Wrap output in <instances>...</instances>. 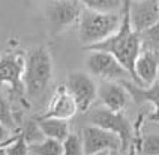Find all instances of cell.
<instances>
[{"instance_id": "cell-20", "label": "cell", "mask_w": 159, "mask_h": 155, "mask_svg": "<svg viewBox=\"0 0 159 155\" xmlns=\"http://www.w3.org/2000/svg\"><path fill=\"white\" fill-rule=\"evenodd\" d=\"M21 133H23V136H24V139H26V142L29 145L38 143V142H41L42 139H45V134L42 133V130L39 127V124L36 122V119L32 121V122H29Z\"/></svg>"}, {"instance_id": "cell-15", "label": "cell", "mask_w": 159, "mask_h": 155, "mask_svg": "<svg viewBox=\"0 0 159 155\" xmlns=\"http://www.w3.org/2000/svg\"><path fill=\"white\" fill-rule=\"evenodd\" d=\"M36 122L45 134V137L57 139V140H65L66 136L71 133L69 131V124L66 119H59V118H36Z\"/></svg>"}, {"instance_id": "cell-6", "label": "cell", "mask_w": 159, "mask_h": 155, "mask_svg": "<svg viewBox=\"0 0 159 155\" xmlns=\"http://www.w3.org/2000/svg\"><path fill=\"white\" fill-rule=\"evenodd\" d=\"M81 139H83L86 155L102 154V152H120L122 149V139L119 134L90 122L81 130Z\"/></svg>"}, {"instance_id": "cell-14", "label": "cell", "mask_w": 159, "mask_h": 155, "mask_svg": "<svg viewBox=\"0 0 159 155\" xmlns=\"http://www.w3.org/2000/svg\"><path fill=\"white\" fill-rule=\"evenodd\" d=\"M159 75V52L141 49L135 60V76L137 84L141 86H150L158 81Z\"/></svg>"}, {"instance_id": "cell-4", "label": "cell", "mask_w": 159, "mask_h": 155, "mask_svg": "<svg viewBox=\"0 0 159 155\" xmlns=\"http://www.w3.org/2000/svg\"><path fill=\"white\" fill-rule=\"evenodd\" d=\"M87 122L99 125L102 128L110 130L122 139V149L120 152H128L131 145L134 143V130L131 122L126 119L122 112H114L105 106L95 107L87 111Z\"/></svg>"}, {"instance_id": "cell-24", "label": "cell", "mask_w": 159, "mask_h": 155, "mask_svg": "<svg viewBox=\"0 0 159 155\" xmlns=\"http://www.w3.org/2000/svg\"><path fill=\"white\" fill-rule=\"evenodd\" d=\"M9 127H6L3 122H0V142H3V140H8L11 137V133H9Z\"/></svg>"}, {"instance_id": "cell-10", "label": "cell", "mask_w": 159, "mask_h": 155, "mask_svg": "<svg viewBox=\"0 0 159 155\" xmlns=\"http://www.w3.org/2000/svg\"><path fill=\"white\" fill-rule=\"evenodd\" d=\"M131 24L137 33H141L159 21V0H131Z\"/></svg>"}, {"instance_id": "cell-17", "label": "cell", "mask_w": 159, "mask_h": 155, "mask_svg": "<svg viewBox=\"0 0 159 155\" xmlns=\"http://www.w3.org/2000/svg\"><path fill=\"white\" fill-rule=\"evenodd\" d=\"M86 9L99 12H119L122 10L123 0H78Z\"/></svg>"}, {"instance_id": "cell-11", "label": "cell", "mask_w": 159, "mask_h": 155, "mask_svg": "<svg viewBox=\"0 0 159 155\" xmlns=\"http://www.w3.org/2000/svg\"><path fill=\"white\" fill-rule=\"evenodd\" d=\"M78 112V104L74 95L68 91L66 85L59 86L54 91L53 97L45 107V112L41 115L42 118H59V119L69 121Z\"/></svg>"}, {"instance_id": "cell-1", "label": "cell", "mask_w": 159, "mask_h": 155, "mask_svg": "<svg viewBox=\"0 0 159 155\" xmlns=\"http://www.w3.org/2000/svg\"><path fill=\"white\" fill-rule=\"evenodd\" d=\"M129 2L131 0H123L122 5V23L119 30L114 35H111L108 39L102 40L99 43H93L84 46L86 51L92 49H99V51H107L113 54L117 60L123 64L132 81L137 84V76H135V60L138 58L141 52V39L140 33H137L132 28L131 24V15H129Z\"/></svg>"}, {"instance_id": "cell-19", "label": "cell", "mask_w": 159, "mask_h": 155, "mask_svg": "<svg viewBox=\"0 0 159 155\" xmlns=\"http://www.w3.org/2000/svg\"><path fill=\"white\" fill-rule=\"evenodd\" d=\"M62 143H63V155H83L84 154L83 139L78 134L69 133Z\"/></svg>"}, {"instance_id": "cell-3", "label": "cell", "mask_w": 159, "mask_h": 155, "mask_svg": "<svg viewBox=\"0 0 159 155\" xmlns=\"http://www.w3.org/2000/svg\"><path fill=\"white\" fill-rule=\"evenodd\" d=\"M120 23H122V10L99 12L84 8L78 19L80 42L83 43V46L102 42L119 30Z\"/></svg>"}, {"instance_id": "cell-9", "label": "cell", "mask_w": 159, "mask_h": 155, "mask_svg": "<svg viewBox=\"0 0 159 155\" xmlns=\"http://www.w3.org/2000/svg\"><path fill=\"white\" fill-rule=\"evenodd\" d=\"M24 64L26 55L21 52H8L0 55V85L9 86L11 91H24Z\"/></svg>"}, {"instance_id": "cell-23", "label": "cell", "mask_w": 159, "mask_h": 155, "mask_svg": "<svg viewBox=\"0 0 159 155\" xmlns=\"http://www.w3.org/2000/svg\"><path fill=\"white\" fill-rule=\"evenodd\" d=\"M140 152L143 154H150L158 155L159 154V136L158 134H146L141 139V146Z\"/></svg>"}, {"instance_id": "cell-22", "label": "cell", "mask_w": 159, "mask_h": 155, "mask_svg": "<svg viewBox=\"0 0 159 155\" xmlns=\"http://www.w3.org/2000/svg\"><path fill=\"white\" fill-rule=\"evenodd\" d=\"M0 122H3L9 128H15V118L12 107L3 95H0Z\"/></svg>"}, {"instance_id": "cell-12", "label": "cell", "mask_w": 159, "mask_h": 155, "mask_svg": "<svg viewBox=\"0 0 159 155\" xmlns=\"http://www.w3.org/2000/svg\"><path fill=\"white\" fill-rule=\"evenodd\" d=\"M98 98L108 109L114 112H123L131 100V95L120 81H102L98 85Z\"/></svg>"}, {"instance_id": "cell-2", "label": "cell", "mask_w": 159, "mask_h": 155, "mask_svg": "<svg viewBox=\"0 0 159 155\" xmlns=\"http://www.w3.org/2000/svg\"><path fill=\"white\" fill-rule=\"evenodd\" d=\"M53 79V60L45 46H35L26 54L23 85L29 98L41 97Z\"/></svg>"}, {"instance_id": "cell-13", "label": "cell", "mask_w": 159, "mask_h": 155, "mask_svg": "<svg viewBox=\"0 0 159 155\" xmlns=\"http://www.w3.org/2000/svg\"><path fill=\"white\" fill-rule=\"evenodd\" d=\"M120 82L129 91L131 100H134L137 104L150 103L153 106V111L147 116V121L159 122V81L152 84L150 86L138 85V84L134 82L132 79H120Z\"/></svg>"}, {"instance_id": "cell-5", "label": "cell", "mask_w": 159, "mask_h": 155, "mask_svg": "<svg viewBox=\"0 0 159 155\" xmlns=\"http://www.w3.org/2000/svg\"><path fill=\"white\" fill-rule=\"evenodd\" d=\"M86 67L92 76L101 78L102 81L132 79L123 64L107 51L92 49L86 58Z\"/></svg>"}, {"instance_id": "cell-16", "label": "cell", "mask_w": 159, "mask_h": 155, "mask_svg": "<svg viewBox=\"0 0 159 155\" xmlns=\"http://www.w3.org/2000/svg\"><path fill=\"white\" fill-rule=\"evenodd\" d=\"M29 154L36 155H63L62 140L51 137H45L38 143L29 145Z\"/></svg>"}, {"instance_id": "cell-8", "label": "cell", "mask_w": 159, "mask_h": 155, "mask_svg": "<svg viewBox=\"0 0 159 155\" xmlns=\"http://www.w3.org/2000/svg\"><path fill=\"white\" fill-rule=\"evenodd\" d=\"M65 85L68 91L74 95L75 102L78 104L80 112H87L92 104L98 98V84L93 81L90 73L86 72H72L68 75Z\"/></svg>"}, {"instance_id": "cell-7", "label": "cell", "mask_w": 159, "mask_h": 155, "mask_svg": "<svg viewBox=\"0 0 159 155\" xmlns=\"http://www.w3.org/2000/svg\"><path fill=\"white\" fill-rule=\"evenodd\" d=\"M84 6L78 0H50L45 8V18L54 31L78 23Z\"/></svg>"}, {"instance_id": "cell-21", "label": "cell", "mask_w": 159, "mask_h": 155, "mask_svg": "<svg viewBox=\"0 0 159 155\" xmlns=\"http://www.w3.org/2000/svg\"><path fill=\"white\" fill-rule=\"evenodd\" d=\"M3 154H9V155H26L29 154V143L26 142V139L23 136V133L20 131L18 137L3 149Z\"/></svg>"}, {"instance_id": "cell-18", "label": "cell", "mask_w": 159, "mask_h": 155, "mask_svg": "<svg viewBox=\"0 0 159 155\" xmlns=\"http://www.w3.org/2000/svg\"><path fill=\"white\" fill-rule=\"evenodd\" d=\"M141 39V49L159 52V21L140 33Z\"/></svg>"}]
</instances>
